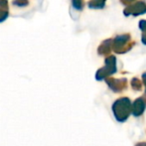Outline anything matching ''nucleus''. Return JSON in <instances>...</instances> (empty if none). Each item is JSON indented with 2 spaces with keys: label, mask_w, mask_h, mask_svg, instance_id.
Masks as SVG:
<instances>
[{
  "label": "nucleus",
  "mask_w": 146,
  "mask_h": 146,
  "mask_svg": "<svg viewBox=\"0 0 146 146\" xmlns=\"http://www.w3.org/2000/svg\"><path fill=\"white\" fill-rule=\"evenodd\" d=\"M139 29L142 31L141 41L146 46V20H140V22H139Z\"/></svg>",
  "instance_id": "obj_9"
},
{
  "label": "nucleus",
  "mask_w": 146,
  "mask_h": 146,
  "mask_svg": "<svg viewBox=\"0 0 146 146\" xmlns=\"http://www.w3.org/2000/svg\"><path fill=\"white\" fill-rule=\"evenodd\" d=\"M74 5L78 9H82L83 8V2H82V0H74Z\"/></svg>",
  "instance_id": "obj_11"
},
{
  "label": "nucleus",
  "mask_w": 146,
  "mask_h": 146,
  "mask_svg": "<svg viewBox=\"0 0 146 146\" xmlns=\"http://www.w3.org/2000/svg\"><path fill=\"white\" fill-rule=\"evenodd\" d=\"M112 111L116 120L124 122L131 113V102L128 98H121L117 100L112 106Z\"/></svg>",
  "instance_id": "obj_1"
},
{
  "label": "nucleus",
  "mask_w": 146,
  "mask_h": 146,
  "mask_svg": "<svg viewBox=\"0 0 146 146\" xmlns=\"http://www.w3.org/2000/svg\"><path fill=\"white\" fill-rule=\"evenodd\" d=\"M131 86H132V88H134V90H141V83L138 79H133L132 82H131Z\"/></svg>",
  "instance_id": "obj_10"
},
{
  "label": "nucleus",
  "mask_w": 146,
  "mask_h": 146,
  "mask_svg": "<svg viewBox=\"0 0 146 146\" xmlns=\"http://www.w3.org/2000/svg\"><path fill=\"white\" fill-rule=\"evenodd\" d=\"M121 3L122 4H125V5H128V4L132 3L133 1H135V0H120Z\"/></svg>",
  "instance_id": "obj_12"
},
{
  "label": "nucleus",
  "mask_w": 146,
  "mask_h": 146,
  "mask_svg": "<svg viewBox=\"0 0 146 146\" xmlns=\"http://www.w3.org/2000/svg\"><path fill=\"white\" fill-rule=\"evenodd\" d=\"M135 45V42L131 39L130 34L118 35L112 40L111 48L116 54H124L130 51Z\"/></svg>",
  "instance_id": "obj_2"
},
{
  "label": "nucleus",
  "mask_w": 146,
  "mask_h": 146,
  "mask_svg": "<svg viewBox=\"0 0 146 146\" xmlns=\"http://www.w3.org/2000/svg\"><path fill=\"white\" fill-rule=\"evenodd\" d=\"M142 80H143V83H144L145 87H146V72L142 75Z\"/></svg>",
  "instance_id": "obj_13"
},
{
  "label": "nucleus",
  "mask_w": 146,
  "mask_h": 146,
  "mask_svg": "<svg viewBox=\"0 0 146 146\" xmlns=\"http://www.w3.org/2000/svg\"><path fill=\"white\" fill-rule=\"evenodd\" d=\"M146 13V2L144 0L132 2L128 4L127 7L123 10V14L125 16H139Z\"/></svg>",
  "instance_id": "obj_4"
},
{
  "label": "nucleus",
  "mask_w": 146,
  "mask_h": 146,
  "mask_svg": "<svg viewBox=\"0 0 146 146\" xmlns=\"http://www.w3.org/2000/svg\"><path fill=\"white\" fill-rule=\"evenodd\" d=\"M146 104L143 98H137L133 104H131V113L134 116H139L143 113L145 110Z\"/></svg>",
  "instance_id": "obj_5"
},
{
  "label": "nucleus",
  "mask_w": 146,
  "mask_h": 146,
  "mask_svg": "<svg viewBox=\"0 0 146 146\" xmlns=\"http://www.w3.org/2000/svg\"><path fill=\"white\" fill-rule=\"evenodd\" d=\"M111 42L112 39H108V40H104V42L102 43L100 47H98V54L100 55H108L110 52H111L112 48H111Z\"/></svg>",
  "instance_id": "obj_7"
},
{
  "label": "nucleus",
  "mask_w": 146,
  "mask_h": 146,
  "mask_svg": "<svg viewBox=\"0 0 146 146\" xmlns=\"http://www.w3.org/2000/svg\"><path fill=\"white\" fill-rule=\"evenodd\" d=\"M116 72V58L114 56H108L106 59V66L98 71L96 75V79L98 81H102L106 79L108 76L112 75Z\"/></svg>",
  "instance_id": "obj_3"
},
{
  "label": "nucleus",
  "mask_w": 146,
  "mask_h": 146,
  "mask_svg": "<svg viewBox=\"0 0 146 146\" xmlns=\"http://www.w3.org/2000/svg\"><path fill=\"white\" fill-rule=\"evenodd\" d=\"M106 0H90L88 2V7L92 9H102L106 6Z\"/></svg>",
  "instance_id": "obj_8"
},
{
  "label": "nucleus",
  "mask_w": 146,
  "mask_h": 146,
  "mask_svg": "<svg viewBox=\"0 0 146 146\" xmlns=\"http://www.w3.org/2000/svg\"><path fill=\"white\" fill-rule=\"evenodd\" d=\"M106 83L110 88L114 92H119L126 88V80H114V79H106Z\"/></svg>",
  "instance_id": "obj_6"
}]
</instances>
